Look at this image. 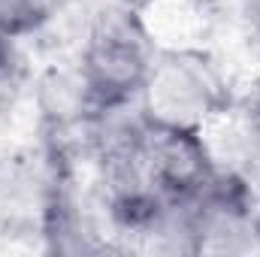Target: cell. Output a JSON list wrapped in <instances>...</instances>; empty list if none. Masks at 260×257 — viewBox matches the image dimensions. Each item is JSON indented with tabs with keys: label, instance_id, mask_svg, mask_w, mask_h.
Wrapping results in <instances>:
<instances>
[{
	"label": "cell",
	"instance_id": "obj_3",
	"mask_svg": "<svg viewBox=\"0 0 260 257\" xmlns=\"http://www.w3.org/2000/svg\"><path fill=\"white\" fill-rule=\"evenodd\" d=\"M49 18L52 15L46 0H0V37L15 43L43 34Z\"/></svg>",
	"mask_w": 260,
	"mask_h": 257
},
{
	"label": "cell",
	"instance_id": "obj_1",
	"mask_svg": "<svg viewBox=\"0 0 260 257\" xmlns=\"http://www.w3.org/2000/svg\"><path fill=\"white\" fill-rule=\"evenodd\" d=\"M236 100V82L212 46H157L136 106L148 127L206 130Z\"/></svg>",
	"mask_w": 260,
	"mask_h": 257
},
{
	"label": "cell",
	"instance_id": "obj_4",
	"mask_svg": "<svg viewBox=\"0 0 260 257\" xmlns=\"http://www.w3.org/2000/svg\"><path fill=\"white\" fill-rule=\"evenodd\" d=\"M15 40L0 37V88L15 85Z\"/></svg>",
	"mask_w": 260,
	"mask_h": 257
},
{
	"label": "cell",
	"instance_id": "obj_2",
	"mask_svg": "<svg viewBox=\"0 0 260 257\" xmlns=\"http://www.w3.org/2000/svg\"><path fill=\"white\" fill-rule=\"evenodd\" d=\"M142 164L151 185L170 200H194L218 179L203 130L148 127Z\"/></svg>",
	"mask_w": 260,
	"mask_h": 257
},
{
	"label": "cell",
	"instance_id": "obj_5",
	"mask_svg": "<svg viewBox=\"0 0 260 257\" xmlns=\"http://www.w3.org/2000/svg\"><path fill=\"white\" fill-rule=\"evenodd\" d=\"M242 3V15L248 21V34L260 40V0H239Z\"/></svg>",
	"mask_w": 260,
	"mask_h": 257
},
{
	"label": "cell",
	"instance_id": "obj_6",
	"mask_svg": "<svg viewBox=\"0 0 260 257\" xmlns=\"http://www.w3.org/2000/svg\"><path fill=\"white\" fill-rule=\"evenodd\" d=\"M248 185H251V200H254V209H257V215H260V164H257V170L251 173Z\"/></svg>",
	"mask_w": 260,
	"mask_h": 257
}]
</instances>
